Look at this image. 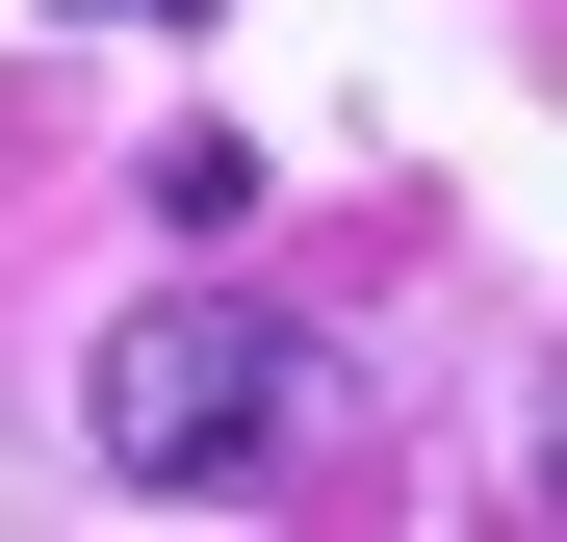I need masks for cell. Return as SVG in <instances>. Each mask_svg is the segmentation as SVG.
Listing matches in <instances>:
<instances>
[{"label":"cell","instance_id":"obj_1","mask_svg":"<svg viewBox=\"0 0 567 542\" xmlns=\"http://www.w3.org/2000/svg\"><path fill=\"white\" fill-rule=\"evenodd\" d=\"M78 439H104V491L207 517V491H284V466L336 439V361L284 336L258 285H155L104 361H78Z\"/></svg>","mask_w":567,"mask_h":542},{"label":"cell","instance_id":"obj_2","mask_svg":"<svg viewBox=\"0 0 567 542\" xmlns=\"http://www.w3.org/2000/svg\"><path fill=\"white\" fill-rule=\"evenodd\" d=\"M78 27H207V0H78Z\"/></svg>","mask_w":567,"mask_h":542}]
</instances>
